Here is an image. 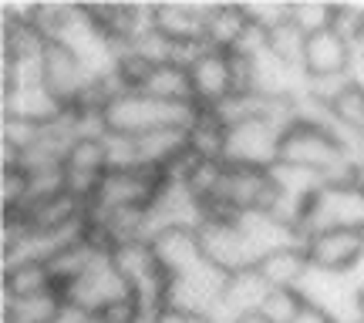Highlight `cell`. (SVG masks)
<instances>
[{
  "label": "cell",
  "mask_w": 364,
  "mask_h": 323,
  "mask_svg": "<svg viewBox=\"0 0 364 323\" xmlns=\"http://www.w3.org/2000/svg\"><path fill=\"white\" fill-rule=\"evenodd\" d=\"M0 24H4V34H0V48H4V54H0V61L24 65V61H41V58H44L51 38H48L34 21H21V24L0 21Z\"/></svg>",
  "instance_id": "obj_18"
},
{
  "label": "cell",
  "mask_w": 364,
  "mask_h": 323,
  "mask_svg": "<svg viewBox=\"0 0 364 323\" xmlns=\"http://www.w3.org/2000/svg\"><path fill=\"white\" fill-rule=\"evenodd\" d=\"M280 138L284 131L267 118H247L240 125L226 128V148H223V162L240 168H260L270 172L280 162Z\"/></svg>",
  "instance_id": "obj_6"
},
{
  "label": "cell",
  "mask_w": 364,
  "mask_h": 323,
  "mask_svg": "<svg viewBox=\"0 0 364 323\" xmlns=\"http://www.w3.org/2000/svg\"><path fill=\"white\" fill-rule=\"evenodd\" d=\"M361 323H364V320H361Z\"/></svg>",
  "instance_id": "obj_37"
},
{
  "label": "cell",
  "mask_w": 364,
  "mask_h": 323,
  "mask_svg": "<svg viewBox=\"0 0 364 323\" xmlns=\"http://www.w3.org/2000/svg\"><path fill=\"white\" fill-rule=\"evenodd\" d=\"M206 13L209 4H152V27L179 48V65L206 48Z\"/></svg>",
  "instance_id": "obj_10"
},
{
  "label": "cell",
  "mask_w": 364,
  "mask_h": 323,
  "mask_svg": "<svg viewBox=\"0 0 364 323\" xmlns=\"http://www.w3.org/2000/svg\"><path fill=\"white\" fill-rule=\"evenodd\" d=\"M65 111V104L54 98L44 84H31V88H0V115L27 118L38 125H51Z\"/></svg>",
  "instance_id": "obj_15"
},
{
  "label": "cell",
  "mask_w": 364,
  "mask_h": 323,
  "mask_svg": "<svg viewBox=\"0 0 364 323\" xmlns=\"http://www.w3.org/2000/svg\"><path fill=\"white\" fill-rule=\"evenodd\" d=\"M361 54H364V48H361Z\"/></svg>",
  "instance_id": "obj_36"
},
{
  "label": "cell",
  "mask_w": 364,
  "mask_h": 323,
  "mask_svg": "<svg viewBox=\"0 0 364 323\" xmlns=\"http://www.w3.org/2000/svg\"><path fill=\"white\" fill-rule=\"evenodd\" d=\"M152 323H213L206 317H189V313H176V310H162L152 317Z\"/></svg>",
  "instance_id": "obj_31"
},
{
  "label": "cell",
  "mask_w": 364,
  "mask_h": 323,
  "mask_svg": "<svg viewBox=\"0 0 364 323\" xmlns=\"http://www.w3.org/2000/svg\"><path fill=\"white\" fill-rule=\"evenodd\" d=\"M351 276H354V283L361 286V293H364V253H361V259H358V266L351 270Z\"/></svg>",
  "instance_id": "obj_33"
},
{
  "label": "cell",
  "mask_w": 364,
  "mask_h": 323,
  "mask_svg": "<svg viewBox=\"0 0 364 323\" xmlns=\"http://www.w3.org/2000/svg\"><path fill=\"white\" fill-rule=\"evenodd\" d=\"M58 283L51 276L48 263H17V266H4V297L27 300V297H44L54 293ZM61 293V290H58Z\"/></svg>",
  "instance_id": "obj_19"
},
{
  "label": "cell",
  "mask_w": 364,
  "mask_h": 323,
  "mask_svg": "<svg viewBox=\"0 0 364 323\" xmlns=\"http://www.w3.org/2000/svg\"><path fill=\"white\" fill-rule=\"evenodd\" d=\"M199 243H203V256L223 273H243L257 270V253L250 246L247 233L240 219H226V216H209L199 229Z\"/></svg>",
  "instance_id": "obj_9"
},
{
  "label": "cell",
  "mask_w": 364,
  "mask_h": 323,
  "mask_svg": "<svg viewBox=\"0 0 364 323\" xmlns=\"http://www.w3.org/2000/svg\"><path fill=\"white\" fill-rule=\"evenodd\" d=\"M68 300L65 293H44V297H27L14 300L4 297V323H54L65 313Z\"/></svg>",
  "instance_id": "obj_22"
},
{
  "label": "cell",
  "mask_w": 364,
  "mask_h": 323,
  "mask_svg": "<svg viewBox=\"0 0 364 323\" xmlns=\"http://www.w3.org/2000/svg\"><path fill=\"white\" fill-rule=\"evenodd\" d=\"M257 270L277 290H297L304 283V276L311 273V259L304 253V246H294V249H280V253L267 256Z\"/></svg>",
  "instance_id": "obj_21"
},
{
  "label": "cell",
  "mask_w": 364,
  "mask_h": 323,
  "mask_svg": "<svg viewBox=\"0 0 364 323\" xmlns=\"http://www.w3.org/2000/svg\"><path fill=\"white\" fill-rule=\"evenodd\" d=\"M135 148H139V165L166 175L189 152V128H159L149 135H139Z\"/></svg>",
  "instance_id": "obj_16"
},
{
  "label": "cell",
  "mask_w": 364,
  "mask_h": 323,
  "mask_svg": "<svg viewBox=\"0 0 364 323\" xmlns=\"http://www.w3.org/2000/svg\"><path fill=\"white\" fill-rule=\"evenodd\" d=\"M300 297L307 300V307L321 310L331 323H361L364 307H361V286L354 283L351 273H327L314 270L304 276V283L297 286Z\"/></svg>",
  "instance_id": "obj_4"
},
{
  "label": "cell",
  "mask_w": 364,
  "mask_h": 323,
  "mask_svg": "<svg viewBox=\"0 0 364 323\" xmlns=\"http://www.w3.org/2000/svg\"><path fill=\"white\" fill-rule=\"evenodd\" d=\"M334 17H338V4L327 0H294L290 4V24L300 34H321V31H334Z\"/></svg>",
  "instance_id": "obj_25"
},
{
  "label": "cell",
  "mask_w": 364,
  "mask_h": 323,
  "mask_svg": "<svg viewBox=\"0 0 364 323\" xmlns=\"http://www.w3.org/2000/svg\"><path fill=\"white\" fill-rule=\"evenodd\" d=\"M139 91L152 94L159 102H169V104H196L193 84H189V71H186V65H179V61L152 67V75L145 78V84ZM196 108H199V104H196Z\"/></svg>",
  "instance_id": "obj_20"
},
{
  "label": "cell",
  "mask_w": 364,
  "mask_h": 323,
  "mask_svg": "<svg viewBox=\"0 0 364 323\" xmlns=\"http://www.w3.org/2000/svg\"><path fill=\"white\" fill-rule=\"evenodd\" d=\"M189 71V84H193V102L199 108H220L240 94V75H236V58L230 51H216V48H203L193 54V61L186 65Z\"/></svg>",
  "instance_id": "obj_8"
},
{
  "label": "cell",
  "mask_w": 364,
  "mask_h": 323,
  "mask_svg": "<svg viewBox=\"0 0 364 323\" xmlns=\"http://www.w3.org/2000/svg\"><path fill=\"white\" fill-rule=\"evenodd\" d=\"M41 71H44V88L51 91L65 108H75L91 84L88 67L78 61V54L68 51L65 44H58V40L48 44L44 61H41Z\"/></svg>",
  "instance_id": "obj_11"
},
{
  "label": "cell",
  "mask_w": 364,
  "mask_h": 323,
  "mask_svg": "<svg viewBox=\"0 0 364 323\" xmlns=\"http://www.w3.org/2000/svg\"><path fill=\"white\" fill-rule=\"evenodd\" d=\"M129 297H135V290H132V283L118 273L115 263H112V253H102V256L95 259L88 270L65 290L68 307L81 310L85 317H98V313L108 310L112 303H122V300H129Z\"/></svg>",
  "instance_id": "obj_5"
},
{
  "label": "cell",
  "mask_w": 364,
  "mask_h": 323,
  "mask_svg": "<svg viewBox=\"0 0 364 323\" xmlns=\"http://www.w3.org/2000/svg\"><path fill=\"white\" fill-rule=\"evenodd\" d=\"M304 253L314 270L327 273H351L364 253V233L351 229H321L304 239Z\"/></svg>",
  "instance_id": "obj_12"
},
{
  "label": "cell",
  "mask_w": 364,
  "mask_h": 323,
  "mask_svg": "<svg viewBox=\"0 0 364 323\" xmlns=\"http://www.w3.org/2000/svg\"><path fill=\"white\" fill-rule=\"evenodd\" d=\"M294 323H331V320H327L321 310H314V307H304V313H300Z\"/></svg>",
  "instance_id": "obj_32"
},
{
  "label": "cell",
  "mask_w": 364,
  "mask_h": 323,
  "mask_svg": "<svg viewBox=\"0 0 364 323\" xmlns=\"http://www.w3.org/2000/svg\"><path fill=\"white\" fill-rule=\"evenodd\" d=\"M159 189H162V175L149 172V168L105 172L88 202V216H112V212H142V209H152Z\"/></svg>",
  "instance_id": "obj_3"
},
{
  "label": "cell",
  "mask_w": 364,
  "mask_h": 323,
  "mask_svg": "<svg viewBox=\"0 0 364 323\" xmlns=\"http://www.w3.org/2000/svg\"><path fill=\"white\" fill-rule=\"evenodd\" d=\"M361 307H364V293H361Z\"/></svg>",
  "instance_id": "obj_35"
},
{
  "label": "cell",
  "mask_w": 364,
  "mask_h": 323,
  "mask_svg": "<svg viewBox=\"0 0 364 323\" xmlns=\"http://www.w3.org/2000/svg\"><path fill=\"white\" fill-rule=\"evenodd\" d=\"M152 253H156L159 270L166 273L169 280L193 273L203 263V243H199V229H182V226H169V229H159L152 239Z\"/></svg>",
  "instance_id": "obj_14"
},
{
  "label": "cell",
  "mask_w": 364,
  "mask_h": 323,
  "mask_svg": "<svg viewBox=\"0 0 364 323\" xmlns=\"http://www.w3.org/2000/svg\"><path fill=\"white\" fill-rule=\"evenodd\" d=\"M240 323H270V320H263L260 313H253V317H247V320H240Z\"/></svg>",
  "instance_id": "obj_34"
},
{
  "label": "cell",
  "mask_w": 364,
  "mask_h": 323,
  "mask_svg": "<svg viewBox=\"0 0 364 323\" xmlns=\"http://www.w3.org/2000/svg\"><path fill=\"white\" fill-rule=\"evenodd\" d=\"M196 111H199L196 104H169L145 91H125L102 111V125L108 135L139 138L159 128H189Z\"/></svg>",
  "instance_id": "obj_1"
},
{
  "label": "cell",
  "mask_w": 364,
  "mask_h": 323,
  "mask_svg": "<svg viewBox=\"0 0 364 323\" xmlns=\"http://www.w3.org/2000/svg\"><path fill=\"white\" fill-rule=\"evenodd\" d=\"M358 58V48H351L338 31H321L307 38V51H304V75L307 81L321 78H348L351 65Z\"/></svg>",
  "instance_id": "obj_13"
},
{
  "label": "cell",
  "mask_w": 364,
  "mask_h": 323,
  "mask_svg": "<svg viewBox=\"0 0 364 323\" xmlns=\"http://www.w3.org/2000/svg\"><path fill=\"white\" fill-rule=\"evenodd\" d=\"M247 11L243 4H209L206 13V48H216V51H230L233 54L240 48V40L247 38L250 31Z\"/></svg>",
  "instance_id": "obj_17"
},
{
  "label": "cell",
  "mask_w": 364,
  "mask_h": 323,
  "mask_svg": "<svg viewBox=\"0 0 364 323\" xmlns=\"http://www.w3.org/2000/svg\"><path fill=\"white\" fill-rule=\"evenodd\" d=\"M226 283H230V273L216 270L213 263L203 259L193 273L169 280V286H166V310L189 313V317H206L209 320L213 313L220 310Z\"/></svg>",
  "instance_id": "obj_7"
},
{
  "label": "cell",
  "mask_w": 364,
  "mask_h": 323,
  "mask_svg": "<svg viewBox=\"0 0 364 323\" xmlns=\"http://www.w3.org/2000/svg\"><path fill=\"white\" fill-rule=\"evenodd\" d=\"M189 148H193L199 158H216V162H223L226 125H223L213 111H206V108H199L193 118V125H189Z\"/></svg>",
  "instance_id": "obj_24"
},
{
  "label": "cell",
  "mask_w": 364,
  "mask_h": 323,
  "mask_svg": "<svg viewBox=\"0 0 364 323\" xmlns=\"http://www.w3.org/2000/svg\"><path fill=\"white\" fill-rule=\"evenodd\" d=\"M321 229H351L364 233V185L354 182H327L317 189V195L304 216V239Z\"/></svg>",
  "instance_id": "obj_2"
},
{
  "label": "cell",
  "mask_w": 364,
  "mask_h": 323,
  "mask_svg": "<svg viewBox=\"0 0 364 323\" xmlns=\"http://www.w3.org/2000/svg\"><path fill=\"white\" fill-rule=\"evenodd\" d=\"M247 11V21L263 34H273L277 27L290 24V4L287 0H250L243 4Z\"/></svg>",
  "instance_id": "obj_30"
},
{
  "label": "cell",
  "mask_w": 364,
  "mask_h": 323,
  "mask_svg": "<svg viewBox=\"0 0 364 323\" xmlns=\"http://www.w3.org/2000/svg\"><path fill=\"white\" fill-rule=\"evenodd\" d=\"M304 307H307V300L300 297V290H277V286H270V293H267L260 307V317L270 323H294L304 313Z\"/></svg>",
  "instance_id": "obj_27"
},
{
  "label": "cell",
  "mask_w": 364,
  "mask_h": 323,
  "mask_svg": "<svg viewBox=\"0 0 364 323\" xmlns=\"http://www.w3.org/2000/svg\"><path fill=\"white\" fill-rule=\"evenodd\" d=\"M267 44L270 51L290 67H300L304 71V51H307V34H300L294 24L277 27L273 34H267Z\"/></svg>",
  "instance_id": "obj_29"
},
{
  "label": "cell",
  "mask_w": 364,
  "mask_h": 323,
  "mask_svg": "<svg viewBox=\"0 0 364 323\" xmlns=\"http://www.w3.org/2000/svg\"><path fill=\"white\" fill-rule=\"evenodd\" d=\"M48 125H38V121H27V118H11L0 115V148H14L17 155H24L31 145L44 135Z\"/></svg>",
  "instance_id": "obj_28"
},
{
  "label": "cell",
  "mask_w": 364,
  "mask_h": 323,
  "mask_svg": "<svg viewBox=\"0 0 364 323\" xmlns=\"http://www.w3.org/2000/svg\"><path fill=\"white\" fill-rule=\"evenodd\" d=\"M0 202H4V216H24L31 206V172L21 165L0 168Z\"/></svg>",
  "instance_id": "obj_26"
},
{
  "label": "cell",
  "mask_w": 364,
  "mask_h": 323,
  "mask_svg": "<svg viewBox=\"0 0 364 323\" xmlns=\"http://www.w3.org/2000/svg\"><path fill=\"white\" fill-rule=\"evenodd\" d=\"M98 256H102V249H98V246H91L85 236H81V239H75V243L61 246V249L51 256V263H48V266H51L54 283H58V290L65 293L68 286L75 283V280H78L81 273L88 270Z\"/></svg>",
  "instance_id": "obj_23"
}]
</instances>
